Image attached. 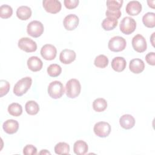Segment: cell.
Masks as SVG:
<instances>
[{
    "label": "cell",
    "instance_id": "obj_1",
    "mask_svg": "<svg viewBox=\"0 0 155 155\" xmlns=\"http://www.w3.org/2000/svg\"><path fill=\"white\" fill-rule=\"evenodd\" d=\"M32 84V79L30 77L27 76L19 80L14 86L13 93L17 96H21L25 94L30 88Z\"/></svg>",
    "mask_w": 155,
    "mask_h": 155
},
{
    "label": "cell",
    "instance_id": "obj_2",
    "mask_svg": "<svg viewBox=\"0 0 155 155\" xmlns=\"http://www.w3.org/2000/svg\"><path fill=\"white\" fill-rule=\"evenodd\" d=\"M66 95L69 98L78 97L81 90V85L79 81L76 79H71L66 83Z\"/></svg>",
    "mask_w": 155,
    "mask_h": 155
},
{
    "label": "cell",
    "instance_id": "obj_3",
    "mask_svg": "<svg viewBox=\"0 0 155 155\" xmlns=\"http://www.w3.org/2000/svg\"><path fill=\"white\" fill-rule=\"evenodd\" d=\"M47 91L49 96L55 99L61 98L65 93V89L62 83L58 81L50 82L48 86Z\"/></svg>",
    "mask_w": 155,
    "mask_h": 155
},
{
    "label": "cell",
    "instance_id": "obj_4",
    "mask_svg": "<svg viewBox=\"0 0 155 155\" xmlns=\"http://www.w3.org/2000/svg\"><path fill=\"white\" fill-rule=\"evenodd\" d=\"M127 45L125 39L121 36H116L111 38L108 41V47L110 50L114 52L123 51Z\"/></svg>",
    "mask_w": 155,
    "mask_h": 155
},
{
    "label": "cell",
    "instance_id": "obj_5",
    "mask_svg": "<svg viewBox=\"0 0 155 155\" xmlns=\"http://www.w3.org/2000/svg\"><path fill=\"white\" fill-rule=\"evenodd\" d=\"M119 27L122 33L125 35H130L136 28V22L133 18L126 16L122 19Z\"/></svg>",
    "mask_w": 155,
    "mask_h": 155
},
{
    "label": "cell",
    "instance_id": "obj_6",
    "mask_svg": "<svg viewBox=\"0 0 155 155\" xmlns=\"http://www.w3.org/2000/svg\"><path fill=\"white\" fill-rule=\"evenodd\" d=\"M44 29V25L40 21H32L27 25V32L31 37L38 38L42 35Z\"/></svg>",
    "mask_w": 155,
    "mask_h": 155
},
{
    "label": "cell",
    "instance_id": "obj_7",
    "mask_svg": "<svg viewBox=\"0 0 155 155\" xmlns=\"http://www.w3.org/2000/svg\"><path fill=\"white\" fill-rule=\"evenodd\" d=\"M18 45L21 50L27 53L34 52L37 50V44L36 42L27 37L21 38L18 41Z\"/></svg>",
    "mask_w": 155,
    "mask_h": 155
},
{
    "label": "cell",
    "instance_id": "obj_8",
    "mask_svg": "<svg viewBox=\"0 0 155 155\" xmlns=\"http://www.w3.org/2000/svg\"><path fill=\"white\" fill-rule=\"evenodd\" d=\"M111 126L107 122H97L94 126V134L100 137H107L111 132Z\"/></svg>",
    "mask_w": 155,
    "mask_h": 155
},
{
    "label": "cell",
    "instance_id": "obj_9",
    "mask_svg": "<svg viewBox=\"0 0 155 155\" xmlns=\"http://www.w3.org/2000/svg\"><path fill=\"white\" fill-rule=\"evenodd\" d=\"M131 44L134 50L138 53L144 52L147 50V41L140 34H137L133 38Z\"/></svg>",
    "mask_w": 155,
    "mask_h": 155
},
{
    "label": "cell",
    "instance_id": "obj_10",
    "mask_svg": "<svg viewBox=\"0 0 155 155\" xmlns=\"http://www.w3.org/2000/svg\"><path fill=\"white\" fill-rule=\"evenodd\" d=\"M43 7L47 12L55 14L60 12L62 5L58 0H44L42 1Z\"/></svg>",
    "mask_w": 155,
    "mask_h": 155
},
{
    "label": "cell",
    "instance_id": "obj_11",
    "mask_svg": "<svg viewBox=\"0 0 155 155\" xmlns=\"http://www.w3.org/2000/svg\"><path fill=\"white\" fill-rule=\"evenodd\" d=\"M57 53L56 47L51 44H45L42 47L41 49V54L42 57L47 61L53 60Z\"/></svg>",
    "mask_w": 155,
    "mask_h": 155
},
{
    "label": "cell",
    "instance_id": "obj_12",
    "mask_svg": "<svg viewBox=\"0 0 155 155\" xmlns=\"http://www.w3.org/2000/svg\"><path fill=\"white\" fill-rule=\"evenodd\" d=\"M79 19L78 16L74 14H70L65 17L63 21V24L67 30L71 31L74 30L79 24Z\"/></svg>",
    "mask_w": 155,
    "mask_h": 155
},
{
    "label": "cell",
    "instance_id": "obj_13",
    "mask_svg": "<svg viewBox=\"0 0 155 155\" xmlns=\"http://www.w3.org/2000/svg\"><path fill=\"white\" fill-rule=\"evenodd\" d=\"M76 53L70 49H64L60 53L59 60L64 64H69L76 59Z\"/></svg>",
    "mask_w": 155,
    "mask_h": 155
},
{
    "label": "cell",
    "instance_id": "obj_14",
    "mask_svg": "<svg viewBox=\"0 0 155 155\" xmlns=\"http://www.w3.org/2000/svg\"><path fill=\"white\" fill-rule=\"evenodd\" d=\"M142 5L137 1H130L125 8L126 12L130 16H136L139 15L142 11Z\"/></svg>",
    "mask_w": 155,
    "mask_h": 155
},
{
    "label": "cell",
    "instance_id": "obj_15",
    "mask_svg": "<svg viewBox=\"0 0 155 155\" xmlns=\"http://www.w3.org/2000/svg\"><path fill=\"white\" fill-rule=\"evenodd\" d=\"M129 68L132 73L139 74L144 70L145 64L143 61L140 59H133L130 62Z\"/></svg>",
    "mask_w": 155,
    "mask_h": 155
},
{
    "label": "cell",
    "instance_id": "obj_16",
    "mask_svg": "<svg viewBox=\"0 0 155 155\" xmlns=\"http://www.w3.org/2000/svg\"><path fill=\"white\" fill-rule=\"evenodd\" d=\"M2 128L7 134H14L16 133L19 129V123L16 120L8 119L3 123Z\"/></svg>",
    "mask_w": 155,
    "mask_h": 155
},
{
    "label": "cell",
    "instance_id": "obj_17",
    "mask_svg": "<svg viewBox=\"0 0 155 155\" xmlns=\"http://www.w3.org/2000/svg\"><path fill=\"white\" fill-rule=\"evenodd\" d=\"M27 66L28 68L34 72L40 71L43 66V62L38 56H31L27 60Z\"/></svg>",
    "mask_w": 155,
    "mask_h": 155
},
{
    "label": "cell",
    "instance_id": "obj_18",
    "mask_svg": "<svg viewBox=\"0 0 155 155\" xmlns=\"http://www.w3.org/2000/svg\"><path fill=\"white\" fill-rule=\"evenodd\" d=\"M119 124L121 127L123 128L125 130H129L134 126L135 119L131 114H124L119 119Z\"/></svg>",
    "mask_w": 155,
    "mask_h": 155
},
{
    "label": "cell",
    "instance_id": "obj_19",
    "mask_svg": "<svg viewBox=\"0 0 155 155\" xmlns=\"http://www.w3.org/2000/svg\"><path fill=\"white\" fill-rule=\"evenodd\" d=\"M126 61L123 57H115L111 61V67L117 72H121L124 71L126 68Z\"/></svg>",
    "mask_w": 155,
    "mask_h": 155
},
{
    "label": "cell",
    "instance_id": "obj_20",
    "mask_svg": "<svg viewBox=\"0 0 155 155\" xmlns=\"http://www.w3.org/2000/svg\"><path fill=\"white\" fill-rule=\"evenodd\" d=\"M31 8L26 5H22L18 8L16 10V16L17 17L22 20L25 21L28 19L31 16Z\"/></svg>",
    "mask_w": 155,
    "mask_h": 155
},
{
    "label": "cell",
    "instance_id": "obj_21",
    "mask_svg": "<svg viewBox=\"0 0 155 155\" xmlns=\"http://www.w3.org/2000/svg\"><path fill=\"white\" fill-rule=\"evenodd\" d=\"M88 145L87 143L82 140H77L74 142L73 145V151L76 154L84 155L88 151Z\"/></svg>",
    "mask_w": 155,
    "mask_h": 155
},
{
    "label": "cell",
    "instance_id": "obj_22",
    "mask_svg": "<svg viewBox=\"0 0 155 155\" xmlns=\"http://www.w3.org/2000/svg\"><path fill=\"white\" fill-rule=\"evenodd\" d=\"M118 24L117 19L110 18V17H107L105 18L102 22V28L106 30V31H110L113 30L114 28L116 27L117 25Z\"/></svg>",
    "mask_w": 155,
    "mask_h": 155
},
{
    "label": "cell",
    "instance_id": "obj_23",
    "mask_svg": "<svg viewBox=\"0 0 155 155\" xmlns=\"http://www.w3.org/2000/svg\"><path fill=\"white\" fill-rule=\"evenodd\" d=\"M142 22L145 26L148 28L155 27V13L153 12H148L142 17Z\"/></svg>",
    "mask_w": 155,
    "mask_h": 155
},
{
    "label": "cell",
    "instance_id": "obj_24",
    "mask_svg": "<svg viewBox=\"0 0 155 155\" xmlns=\"http://www.w3.org/2000/svg\"><path fill=\"white\" fill-rule=\"evenodd\" d=\"M107 107V102L104 98H97L93 102V108L96 112H102Z\"/></svg>",
    "mask_w": 155,
    "mask_h": 155
},
{
    "label": "cell",
    "instance_id": "obj_25",
    "mask_svg": "<svg viewBox=\"0 0 155 155\" xmlns=\"http://www.w3.org/2000/svg\"><path fill=\"white\" fill-rule=\"evenodd\" d=\"M25 111L29 115H35L39 111V107L38 103L34 101H28L25 105Z\"/></svg>",
    "mask_w": 155,
    "mask_h": 155
},
{
    "label": "cell",
    "instance_id": "obj_26",
    "mask_svg": "<svg viewBox=\"0 0 155 155\" xmlns=\"http://www.w3.org/2000/svg\"><path fill=\"white\" fill-rule=\"evenodd\" d=\"M8 112L10 115L18 117L21 115L22 113V107L19 104L13 102L8 105Z\"/></svg>",
    "mask_w": 155,
    "mask_h": 155
},
{
    "label": "cell",
    "instance_id": "obj_27",
    "mask_svg": "<svg viewBox=\"0 0 155 155\" xmlns=\"http://www.w3.org/2000/svg\"><path fill=\"white\" fill-rule=\"evenodd\" d=\"M54 152L57 154H68L70 146L66 142H59L54 147Z\"/></svg>",
    "mask_w": 155,
    "mask_h": 155
},
{
    "label": "cell",
    "instance_id": "obj_28",
    "mask_svg": "<svg viewBox=\"0 0 155 155\" xmlns=\"http://www.w3.org/2000/svg\"><path fill=\"white\" fill-rule=\"evenodd\" d=\"M108 59L104 54H100L96 57L94 61V64L98 68H105L108 64Z\"/></svg>",
    "mask_w": 155,
    "mask_h": 155
},
{
    "label": "cell",
    "instance_id": "obj_29",
    "mask_svg": "<svg viewBox=\"0 0 155 155\" xmlns=\"http://www.w3.org/2000/svg\"><path fill=\"white\" fill-rule=\"evenodd\" d=\"M47 73L51 77H57L59 76L62 72L61 67L56 64H52L47 68Z\"/></svg>",
    "mask_w": 155,
    "mask_h": 155
},
{
    "label": "cell",
    "instance_id": "obj_30",
    "mask_svg": "<svg viewBox=\"0 0 155 155\" xmlns=\"http://www.w3.org/2000/svg\"><path fill=\"white\" fill-rule=\"evenodd\" d=\"M13 14L12 8L7 4H4L0 7V16L2 19H7L12 16Z\"/></svg>",
    "mask_w": 155,
    "mask_h": 155
},
{
    "label": "cell",
    "instance_id": "obj_31",
    "mask_svg": "<svg viewBox=\"0 0 155 155\" xmlns=\"http://www.w3.org/2000/svg\"><path fill=\"white\" fill-rule=\"evenodd\" d=\"M124 1L122 0H109L106 2L108 10H119L122 6Z\"/></svg>",
    "mask_w": 155,
    "mask_h": 155
},
{
    "label": "cell",
    "instance_id": "obj_32",
    "mask_svg": "<svg viewBox=\"0 0 155 155\" xmlns=\"http://www.w3.org/2000/svg\"><path fill=\"white\" fill-rule=\"evenodd\" d=\"M10 84L8 81L1 79L0 81V97L6 95L10 90Z\"/></svg>",
    "mask_w": 155,
    "mask_h": 155
},
{
    "label": "cell",
    "instance_id": "obj_33",
    "mask_svg": "<svg viewBox=\"0 0 155 155\" xmlns=\"http://www.w3.org/2000/svg\"><path fill=\"white\" fill-rule=\"evenodd\" d=\"M23 153L25 155H35L37 154V149L34 145L28 144L24 147Z\"/></svg>",
    "mask_w": 155,
    "mask_h": 155
},
{
    "label": "cell",
    "instance_id": "obj_34",
    "mask_svg": "<svg viewBox=\"0 0 155 155\" xmlns=\"http://www.w3.org/2000/svg\"><path fill=\"white\" fill-rule=\"evenodd\" d=\"M79 0H64V3L65 7L68 9H73L79 4Z\"/></svg>",
    "mask_w": 155,
    "mask_h": 155
},
{
    "label": "cell",
    "instance_id": "obj_35",
    "mask_svg": "<svg viewBox=\"0 0 155 155\" xmlns=\"http://www.w3.org/2000/svg\"><path fill=\"white\" fill-rule=\"evenodd\" d=\"M105 15L107 17L113 18L117 19L121 16V12L120 10H110L107 9L105 12Z\"/></svg>",
    "mask_w": 155,
    "mask_h": 155
},
{
    "label": "cell",
    "instance_id": "obj_36",
    "mask_svg": "<svg viewBox=\"0 0 155 155\" xmlns=\"http://www.w3.org/2000/svg\"><path fill=\"white\" fill-rule=\"evenodd\" d=\"M145 60L147 62L151 65H155V53L150 52L145 56Z\"/></svg>",
    "mask_w": 155,
    "mask_h": 155
},
{
    "label": "cell",
    "instance_id": "obj_37",
    "mask_svg": "<svg viewBox=\"0 0 155 155\" xmlns=\"http://www.w3.org/2000/svg\"><path fill=\"white\" fill-rule=\"evenodd\" d=\"M147 2H148V4H151V5H149L150 7L154 8V1H148Z\"/></svg>",
    "mask_w": 155,
    "mask_h": 155
},
{
    "label": "cell",
    "instance_id": "obj_38",
    "mask_svg": "<svg viewBox=\"0 0 155 155\" xmlns=\"http://www.w3.org/2000/svg\"><path fill=\"white\" fill-rule=\"evenodd\" d=\"M154 35H155V33L154 32V33L152 34V35L151 36V37H150V41H151V44H152V45H153V47H154V41H153L154 38Z\"/></svg>",
    "mask_w": 155,
    "mask_h": 155
},
{
    "label": "cell",
    "instance_id": "obj_39",
    "mask_svg": "<svg viewBox=\"0 0 155 155\" xmlns=\"http://www.w3.org/2000/svg\"><path fill=\"white\" fill-rule=\"evenodd\" d=\"M39 154H50V153L47 150H42L39 153Z\"/></svg>",
    "mask_w": 155,
    "mask_h": 155
}]
</instances>
